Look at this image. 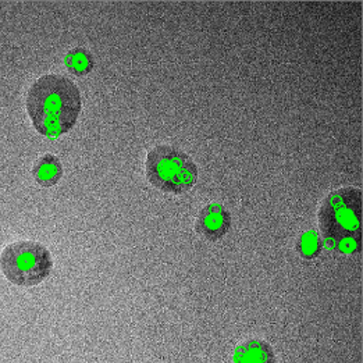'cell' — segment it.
<instances>
[{"label": "cell", "mask_w": 363, "mask_h": 363, "mask_svg": "<svg viewBox=\"0 0 363 363\" xmlns=\"http://www.w3.org/2000/svg\"><path fill=\"white\" fill-rule=\"evenodd\" d=\"M27 113L38 133L55 140L73 130L82 109L78 86L60 74H45L30 86Z\"/></svg>", "instance_id": "cell-1"}, {"label": "cell", "mask_w": 363, "mask_h": 363, "mask_svg": "<svg viewBox=\"0 0 363 363\" xmlns=\"http://www.w3.org/2000/svg\"><path fill=\"white\" fill-rule=\"evenodd\" d=\"M362 189L342 186L327 195L319 209V230L331 248L342 254L359 250L362 240Z\"/></svg>", "instance_id": "cell-2"}, {"label": "cell", "mask_w": 363, "mask_h": 363, "mask_svg": "<svg viewBox=\"0 0 363 363\" xmlns=\"http://www.w3.org/2000/svg\"><path fill=\"white\" fill-rule=\"evenodd\" d=\"M146 179L155 188L180 195L189 191L198 180V166L194 159L172 145H159L147 152Z\"/></svg>", "instance_id": "cell-3"}, {"label": "cell", "mask_w": 363, "mask_h": 363, "mask_svg": "<svg viewBox=\"0 0 363 363\" xmlns=\"http://www.w3.org/2000/svg\"><path fill=\"white\" fill-rule=\"evenodd\" d=\"M53 260L49 250L37 241H17L0 254V270L18 287H35L49 277Z\"/></svg>", "instance_id": "cell-4"}, {"label": "cell", "mask_w": 363, "mask_h": 363, "mask_svg": "<svg viewBox=\"0 0 363 363\" xmlns=\"http://www.w3.org/2000/svg\"><path fill=\"white\" fill-rule=\"evenodd\" d=\"M233 225L231 213L220 203L206 205L196 220V233L205 237L208 241H218L230 231Z\"/></svg>", "instance_id": "cell-5"}, {"label": "cell", "mask_w": 363, "mask_h": 363, "mask_svg": "<svg viewBox=\"0 0 363 363\" xmlns=\"http://www.w3.org/2000/svg\"><path fill=\"white\" fill-rule=\"evenodd\" d=\"M233 363H276V355L267 342L250 340L237 347Z\"/></svg>", "instance_id": "cell-6"}, {"label": "cell", "mask_w": 363, "mask_h": 363, "mask_svg": "<svg viewBox=\"0 0 363 363\" xmlns=\"http://www.w3.org/2000/svg\"><path fill=\"white\" fill-rule=\"evenodd\" d=\"M33 173L35 182L40 186L49 188L60 182L63 176V167L59 157H56L55 155H45L38 159Z\"/></svg>", "instance_id": "cell-7"}, {"label": "cell", "mask_w": 363, "mask_h": 363, "mask_svg": "<svg viewBox=\"0 0 363 363\" xmlns=\"http://www.w3.org/2000/svg\"><path fill=\"white\" fill-rule=\"evenodd\" d=\"M65 62H66V67L70 70V73L78 75V77L91 73L95 66L92 53L84 48H75L73 50H70L67 53Z\"/></svg>", "instance_id": "cell-8"}, {"label": "cell", "mask_w": 363, "mask_h": 363, "mask_svg": "<svg viewBox=\"0 0 363 363\" xmlns=\"http://www.w3.org/2000/svg\"><path fill=\"white\" fill-rule=\"evenodd\" d=\"M298 251L299 255L305 259H313L322 251V241L319 235L313 231L305 233L298 242Z\"/></svg>", "instance_id": "cell-9"}]
</instances>
